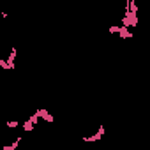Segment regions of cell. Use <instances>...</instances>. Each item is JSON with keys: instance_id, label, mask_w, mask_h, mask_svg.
Returning a JSON list of instances; mask_svg holds the SVG:
<instances>
[{"instance_id": "30bf717a", "label": "cell", "mask_w": 150, "mask_h": 150, "mask_svg": "<svg viewBox=\"0 0 150 150\" xmlns=\"http://www.w3.org/2000/svg\"><path fill=\"white\" fill-rule=\"evenodd\" d=\"M131 13L132 14H138V4L134 2V0H131Z\"/></svg>"}, {"instance_id": "3957f363", "label": "cell", "mask_w": 150, "mask_h": 150, "mask_svg": "<svg viewBox=\"0 0 150 150\" xmlns=\"http://www.w3.org/2000/svg\"><path fill=\"white\" fill-rule=\"evenodd\" d=\"M35 113L39 115V118H44L48 124H51V122L55 120V118H53V115H51V113H50L46 108H37V110H35Z\"/></svg>"}, {"instance_id": "9c48e42d", "label": "cell", "mask_w": 150, "mask_h": 150, "mask_svg": "<svg viewBox=\"0 0 150 150\" xmlns=\"http://www.w3.org/2000/svg\"><path fill=\"white\" fill-rule=\"evenodd\" d=\"M7 127H11V129H14V127H18L20 125V122L18 120H7V124H6Z\"/></svg>"}, {"instance_id": "5b68a950", "label": "cell", "mask_w": 150, "mask_h": 150, "mask_svg": "<svg viewBox=\"0 0 150 150\" xmlns=\"http://www.w3.org/2000/svg\"><path fill=\"white\" fill-rule=\"evenodd\" d=\"M118 35H120V39H131V37H132V32H131L127 27H122V25H120V32H118Z\"/></svg>"}, {"instance_id": "8fae6325", "label": "cell", "mask_w": 150, "mask_h": 150, "mask_svg": "<svg viewBox=\"0 0 150 150\" xmlns=\"http://www.w3.org/2000/svg\"><path fill=\"white\" fill-rule=\"evenodd\" d=\"M108 30H110V34H118V32H120V27H118V25H111Z\"/></svg>"}, {"instance_id": "7a4b0ae2", "label": "cell", "mask_w": 150, "mask_h": 150, "mask_svg": "<svg viewBox=\"0 0 150 150\" xmlns=\"http://www.w3.org/2000/svg\"><path fill=\"white\" fill-rule=\"evenodd\" d=\"M104 132H106L104 125H99L97 132H96V134H92V136H83V141H85V143H94V141H101V139H103V136H104Z\"/></svg>"}, {"instance_id": "277c9868", "label": "cell", "mask_w": 150, "mask_h": 150, "mask_svg": "<svg viewBox=\"0 0 150 150\" xmlns=\"http://www.w3.org/2000/svg\"><path fill=\"white\" fill-rule=\"evenodd\" d=\"M16 55H18V50L13 46V48H11V51H9V57H7V62H9L11 71H14V58H16Z\"/></svg>"}, {"instance_id": "52a82bcc", "label": "cell", "mask_w": 150, "mask_h": 150, "mask_svg": "<svg viewBox=\"0 0 150 150\" xmlns=\"http://www.w3.org/2000/svg\"><path fill=\"white\" fill-rule=\"evenodd\" d=\"M34 127H35V124H34L30 118H27V120L21 124V129H23L25 132H30V131H34Z\"/></svg>"}, {"instance_id": "8992f818", "label": "cell", "mask_w": 150, "mask_h": 150, "mask_svg": "<svg viewBox=\"0 0 150 150\" xmlns=\"http://www.w3.org/2000/svg\"><path fill=\"white\" fill-rule=\"evenodd\" d=\"M20 141H21V136H18L11 145H6V146H2V148H0V150H16L18 146H20Z\"/></svg>"}, {"instance_id": "ba28073f", "label": "cell", "mask_w": 150, "mask_h": 150, "mask_svg": "<svg viewBox=\"0 0 150 150\" xmlns=\"http://www.w3.org/2000/svg\"><path fill=\"white\" fill-rule=\"evenodd\" d=\"M0 67H2L4 71H11V67H9V62H7V58H0Z\"/></svg>"}, {"instance_id": "6da1fadb", "label": "cell", "mask_w": 150, "mask_h": 150, "mask_svg": "<svg viewBox=\"0 0 150 150\" xmlns=\"http://www.w3.org/2000/svg\"><path fill=\"white\" fill-rule=\"evenodd\" d=\"M120 23H122V27H127V28H134V27L138 25V14H132V13H129V14L122 16Z\"/></svg>"}, {"instance_id": "7c38bea8", "label": "cell", "mask_w": 150, "mask_h": 150, "mask_svg": "<svg viewBox=\"0 0 150 150\" xmlns=\"http://www.w3.org/2000/svg\"><path fill=\"white\" fill-rule=\"evenodd\" d=\"M28 118H30V120H32V122H34V124H35V125H37V124H39V115H37V113H32V115H30V117H28Z\"/></svg>"}]
</instances>
